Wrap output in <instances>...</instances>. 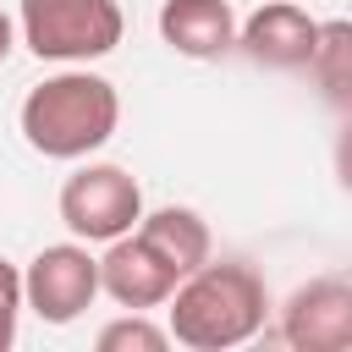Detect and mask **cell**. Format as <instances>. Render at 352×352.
Masks as SVG:
<instances>
[{
    "mask_svg": "<svg viewBox=\"0 0 352 352\" xmlns=\"http://www.w3.org/2000/svg\"><path fill=\"white\" fill-rule=\"evenodd\" d=\"M160 308H165L170 341H182L192 352H226V346H242V341H253L264 330L270 292H264L253 264L204 258L198 270H187L170 286V297Z\"/></svg>",
    "mask_w": 352,
    "mask_h": 352,
    "instance_id": "6da1fadb",
    "label": "cell"
},
{
    "mask_svg": "<svg viewBox=\"0 0 352 352\" xmlns=\"http://www.w3.org/2000/svg\"><path fill=\"white\" fill-rule=\"evenodd\" d=\"M16 126H22L28 148L44 160H82L116 138L121 94L110 77H99L88 66H66V72L44 77L38 88H28Z\"/></svg>",
    "mask_w": 352,
    "mask_h": 352,
    "instance_id": "7a4b0ae2",
    "label": "cell"
},
{
    "mask_svg": "<svg viewBox=\"0 0 352 352\" xmlns=\"http://www.w3.org/2000/svg\"><path fill=\"white\" fill-rule=\"evenodd\" d=\"M16 33L38 60L88 66V60H99L121 44L126 16H121L116 0H22Z\"/></svg>",
    "mask_w": 352,
    "mask_h": 352,
    "instance_id": "3957f363",
    "label": "cell"
},
{
    "mask_svg": "<svg viewBox=\"0 0 352 352\" xmlns=\"http://www.w3.org/2000/svg\"><path fill=\"white\" fill-rule=\"evenodd\" d=\"M143 187L126 165H82L60 182V226L77 242H116L138 226Z\"/></svg>",
    "mask_w": 352,
    "mask_h": 352,
    "instance_id": "277c9868",
    "label": "cell"
},
{
    "mask_svg": "<svg viewBox=\"0 0 352 352\" xmlns=\"http://www.w3.org/2000/svg\"><path fill=\"white\" fill-rule=\"evenodd\" d=\"M99 297V258L88 242H50L22 270V308H33L44 324H72Z\"/></svg>",
    "mask_w": 352,
    "mask_h": 352,
    "instance_id": "5b68a950",
    "label": "cell"
},
{
    "mask_svg": "<svg viewBox=\"0 0 352 352\" xmlns=\"http://www.w3.org/2000/svg\"><path fill=\"white\" fill-rule=\"evenodd\" d=\"M280 341L292 352H346L352 346V280L314 275L280 308Z\"/></svg>",
    "mask_w": 352,
    "mask_h": 352,
    "instance_id": "8992f818",
    "label": "cell"
},
{
    "mask_svg": "<svg viewBox=\"0 0 352 352\" xmlns=\"http://www.w3.org/2000/svg\"><path fill=\"white\" fill-rule=\"evenodd\" d=\"M314 38H319V22L297 0H264L248 22H236V50L270 72H302L314 55Z\"/></svg>",
    "mask_w": 352,
    "mask_h": 352,
    "instance_id": "52a82bcc",
    "label": "cell"
},
{
    "mask_svg": "<svg viewBox=\"0 0 352 352\" xmlns=\"http://www.w3.org/2000/svg\"><path fill=\"white\" fill-rule=\"evenodd\" d=\"M170 286H176V270H170L138 231L104 242L99 292H104L110 302H121V308H132V314H148V308H160V302L170 297Z\"/></svg>",
    "mask_w": 352,
    "mask_h": 352,
    "instance_id": "ba28073f",
    "label": "cell"
},
{
    "mask_svg": "<svg viewBox=\"0 0 352 352\" xmlns=\"http://www.w3.org/2000/svg\"><path fill=\"white\" fill-rule=\"evenodd\" d=\"M160 38L187 60H214V55L236 50V11L226 0H165Z\"/></svg>",
    "mask_w": 352,
    "mask_h": 352,
    "instance_id": "9c48e42d",
    "label": "cell"
},
{
    "mask_svg": "<svg viewBox=\"0 0 352 352\" xmlns=\"http://www.w3.org/2000/svg\"><path fill=\"white\" fill-rule=\"evenodd\" d=\"M170 270H176V280L187 275V270H198L209 253H214V236H209V220L198 214V209H187V204H165V209H143L138 214V226H132Z\"/></svg>",
    "mask_w": 352,
    "mask_h": 352,
    "instance_id": "30bf717a",
    "label": "cell"
},
{
    "mask_svg": "<svg viewBox=\"0 0 352 352\" xmlns=\"http://www.w3.org/2000/svg\"><path fill=\"white\" fill-rule=\"evenodd\" d=\"M302 72L319 82V94L330 104H346V94H352V22H319V38H314V55Z\"/></svg>",
    "mask_w": 352,
    "mask_h": 352,
    "instance_id": "8fae6325",
    "label": "cell"
},
{
    "mask_svg": "<svg viewBox=\"0 0 352 352\" xmlns=\"http://www.w3.org/2000/svg\"><path fill=\"white\" fill-rule=\"evenodd\" d=\"M94 346L99 352H165L170 346V330L165 324H154L148 314H121V319H110L99 336H94Z\"/></svg>",
    "mask_w": 352,
    "mask_h": 352,
    "instance_id": "7c38bea8",
    "label": "cell"
},
{
    "mask_svg": "<svg viewBox=\"0 0 352 352\" xmlns=\"http://www.w3.org/2000/svg\"><path fill=\"white\" fill-rule=\"evenodd\" d=\"M0 302L6 308H22V270L0 258Z\"/></svg>",
    "mask_w": 352,
    "mask_h": 352,
    "instance_id": "4fadbf2b",
    "label": "cell"
},
{
    "mask_svg": "<svg viewBox=\"0 0 352 352\" xmlns=\"http://www.w3.org/2000/svg\"><path fill=\"white\" fill-rule=\"evenodd\" d=\"M16 314H22V308H6V302H0V352L16 341Z\"/></svg>",
    "mask_w": 352,
    "mask_h": 352,
    "instance_id": "5bb4252c",
    "label": "cell"
},
{
    "mask_svg": "<svg viewBox=\"0 0 352 352\" xmlns=\"http://www.w3.org/2000/svg\"><path fill=\"white\" fill-rule=\"evenodd\" d=\"M11 50H16V22H11L6 11H0V66L11 60Z\"/></svg>",
    "mask_w": 352,
    "mask_h": 352,
    "instance_id": "9a60e30c",
    "label": "cell"
}]
</instances>
